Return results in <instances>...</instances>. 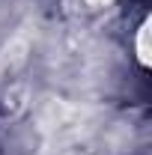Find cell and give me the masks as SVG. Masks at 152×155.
Instances as JSON below:
<instances>
[{"label":"cell","instance_id":"obj_1","mask_svg":"<svg viewBox=\"0 0 152 155\" xmlns=\"http://www.w3.org/2000/svg\"><path fill=\"white\" fill-rule=\"evenodd\" d=\"M137 45H140V60H143V63H146V24H143V27H140V42H137Z\"/></svg>","mask_w":152,"mask_h":155}]
</instances>
